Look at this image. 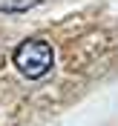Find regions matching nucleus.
Masks as SVG:
<instances>
[{
    "label": "nucleus",
    "mask_w": 118,
    "mask_h": 126,
    "mask_svg": "<svg viewBox=\"0 0 118 126\" xmlns=\"http://www.w3.org/2000/svg\"><path fill=\"white\" fill-rule=\"evenodd\" d=\"M52 60H55V52H52V46H49L46 40H40V37L23 40L15 49V66L29 80H40L52 69Z\"/></svg>",
    "instance_id": "f257e3e1"
}]
</instances>
